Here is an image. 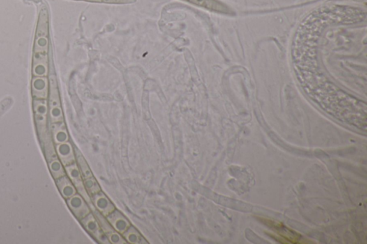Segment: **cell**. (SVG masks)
Returning <instances> with one entry per match:
<instances>
[{
  "label": "cell",
  "mask_w": 367,
  "mask_h": 244,
  "mask_svg": "<svg viewBox=\"0 0 367 244\" xmlns=\"http://www.w3.org/2000/svg\"><path fill=\"white\" fill-rule=\"evenodd\" d=\"M122 236L126 240L127 243L130 244H148L147 240L139 230L134 226H130L128 229L123 233Z\"/></svg>",
  "instance_id": "2e32d148"
},
{
  "label": "cell",
  "mask_w": 367,
  "mask_h": 244,
  "mask_svg": "<svg viewBox=\"0 0 367 244\" xmlns=\"http://www.w3.org/2000/svg\"><path fill=\"white\" fill-rule=\"evenodd\" d=\"M8 100H4L2 103H0V113L4 112L5 110L8 109L9 105H10V101L8 102Z\"/></svg>",
  "instance_id": "44dd1931"
},
{
  "label": "cell",
  "mask_w": 367,
  "mask_h": 244,
  "mask_svg": "<svg viewBox=\"0 0 367 244\" xmlns=\"http://www.w3.org/2000/svg\"><path fill=\"white\" fill-rule=\"evenodd\" d=\"M80 223L85 230L93 236L98 243L111 244L108 239L107 235L102 231L99 223L93 214V212L86 215L85 218L81 219Z\"/></svg>",
  "instance_id": "277c9868"
},
{
  "label": "cell",
  "mask_w": 367,
  "mask_h": 244,
  "mask_svg": "<svg viewBox=\"0 0 367 244\" xmlns=\"http://www.w3.org/2000/svg\"><path fill=\"white\" fill-rule=\"evenodd\" d=\"M48 72L46 53H35L33 60V74L35 77H45Z\"/></svg>",
  "instance_id": "5bb4252c"
},
{
  "label": "cell",
  "mask_w": 367,
  "mask_h": 244,
  "mask_svg": "<svg viewBox=\"0 0 367 244\" xmlns=\"http://www.w3.org/2000/svg\"><path fill=\"white\" fill-rule=\"evenodd\" d=\"M84 185L85 188L86 189V192H88L90 196L94 195V194L101 191L99 183H98V181H97L96 178H94V176H92L91 178L84 179Z\"/></svg>",
  "instance_id": "d6986e66"
},
{
  "label": "cell",
  "mask_w": 367,
  "mask_h": 244,
  "mask_svg": "<svg viewBox=\"0 0 367 244\" xmlns=\"http://www.w3.org/2000/svg\"><path fill=\"white\" fill-rule=\"evenodd\" d=\"M56 185L63 199L67 200L77 194V190L70 178L65 175L56 180Z\"/></svg>",
  "instance_id": "9a60e30c"
},
{
  "label": "cell",
  "mask_w": 367,
  "mask_h": 244,
  "mask_svg": "<svg viewBox=\"0 0 367 244\" xmlns=\"http://www.w3.org/2000/svg\"><path fill=\"white\" fill-rule=\"evenodd\" d=\"M56 151L58 158L65 167L76 161L75 148L70 141L56 145Z\"/></svg>",
  "instance_id": "9c48e42d"
},
{
  "label": "cell",
  "mask_w": 367,
  "mask_h": 244,
  "mask_svg": "<svg viewBox=\"0 0 367 244\" xmlns=\"http://www.w3.org/2000/svg\"><path fill=\"white\" fill-rule=\"evenodd\" d=\"M49 116L51 123L63 122V113L62 111L61 99L58 91V83L54 75L50 76L49 82Z\"/></svg>",
  "instance_id": "3957f363"
},
{
  "label": "cell",
  "mask_w": 367,
  "mask_h": 244,
  "mask_svg": "<svg viewBox=\"0 0 367 244\" xmlns=\"http://www.w3.org/2000/svg\"><path fill=\"white\" fill-rule=\"evenodd\" d=\"M35 122L36 125L39 139L40 142L50 135L47 129V115H48V102L47 100L34 99L33 100Z\"/></svg>",
  "instance_id": "6da1fadb"
},
{
  "label": "cell",
  "mask_w": 367,
  "mask_h": 244,
  "mask_svg": "<svg viewBox=\"0 0 367 244\" xmlns=\"http://www.w3.org/2000/svg\"><path fill=\"white\" fill-rule=\"evenodd\" d=\"M107 219L112 227L121 234H123L132 226L128 219L117 209L108 215Z\"/></svg>",
  "instance_id": "8fae6325"
},
{
  "label": "cell",
  "mask_w": 367,
  "mask_h": 244,
  "mask_svg": "<svg viewBox=\"0 0 367 244\" xmlns=\"http://www.w3.org/2000/svg\"><path fill=\"white\" fill-rule=\"evenodd\" d=\"M93 214L98 223L100 228H101L102 231H103L104 233L107 235L108 239L111 244H126V240L124 239L122 234L116 231V230L112 227L110 223L107 220V217L104 216L102 215L100 212L96 209L92 210Z\"/></svg>",
  "instance_id": "52a82bcc"
},
{
  "label": "cell",
  "mask_w": 367,
  "mask_h": 244,
  "mask_svg": "<svg viewBox=\"0 0 367 244\" xmlns=\"http://www.w3.org/2000/svg\"><path fill=\"white\" fill-rule=\"evenodd\" d=\"M84 1L108 3V4H130L135 3L137 0H84Z\"/></svg>",
  "instance_id": "ffe728a7"
},
{
  "label": "cell",
  "mask_w": 367,
  "mask_h": 244,
  "mask_svg": "<svg viewBox=\"0 0 367 244\" xmlns=\"http://www.w3.org/2000/svg\"><path fill=\"white\" fill-rule=\"evenodd\" d=\"M65 169L66 176L70 178L72 183H73L74 186L76 188L77 192L84 197V199L87 201L88 204L91 206V209L93 210V206L92 205L91 196H89V194L86 192V188H85L84 179L83 178L82 174H81L80 170L77 167L76 162H74V164L70 166H65Z\"/></svg>",
  "instance_id": "5b68a950"
},
{
  "label": "cell",
  "mask_w": 367,
  "mask_h": 244,
  "mask_svg": "<svg viewBox=\"0 0 367 244\" xmlns=\"http://www.w3.org/2000/svg\"><path fill=\"white\" fill-rule=\"evenodd\" d=\"M50 134L55 145L69 141V134L64 121L52 123L50 126Z\"/></svg>",
  "instance_id": "7c38bea8"
},
{
  "label": "cell",
  "mask_w": 367,
  "mask_h": 244,
  "mask_svg": "<svg viewBox=\"0 0 367 244\" xmlns=\"http://www.w3.org/2000/svg\"><path fill=\"white\" fill-rule=\"evenodd\" d=\"M91 199L93 209L98 210L104 216H108L116 209L114 203L111 202V200L102 191L91 196Z\"/></svg>",
  "instance_id": "ba28073f"
},
{
  "label": "cell",
  "mask_w": 367,
  "mask_h": 244,
  "mask_svg": "<svg viewBox=\"0 0 367 244\" xmlns=\"http://www.w3.org/2000/svg\"><path fill=\"white\" fill-rule=\"evenodd\" d=\"M189 1L193 3V4L208 9V10H213V11L228 14V15L233 13V12L227 5L220 3L218 0H189Z\"/></svg>",
  "instance_id": "4fadbf2b"
},
{
  "label": "cell",
  "mask_w": 367,
  "mask_h": 244,
  "mask_svg": "<svg viewBox=\"0 0 367 244\" xmlns=\"http://www.w3.org/2000/svg\"><path fill=\"white\" fill-rule=\"evenodd\" d=\"M47 164H48L51 175L55 180H57L66 175L65 166L63 165L58 156H55L47 160Z\"/></svg>",
  "instance_id": "e0dca14e"
},
{
  "label": "cell",
  "mask_w": 367,
  "mask_h": 244,
  "mask_svg": "<svg viewBox=\"0 0 367 244\" xmlns=\"http://www.w3.org/2000/svg\"><path fill=\"white\" fill-rule=\"evenodd\" d=\"M49 94V83L45 77H35L32 82L33 98L47 100Z\"/></svg>",
  "instance_id": "30bf717a"
},
{
  "label": "cell",
  "mask_w": 367,
  "mask_h": 244,
  "mask_svg": "<svg viewBox=\"0 0 367 244\" xmlns=\"http://www.w3.org/2000/svg\"><path fill=\"white\" fill-rule=\"evenodd\" d=\"M48 49V13L47 9L42 8L39 14L36 35H35V53H46Z\"/></svg>",
  "instance_id": "7a4b0ae2"
},
{
  "label": "cell",
  "mask_w": 367,
  "mask_h": 244,
  "mask_svg": "<svg viewBox=\"0 0 367 244\" xmlns=\"http://www.w3.org/2000/svg\"><path fill=\"white\" fill-rule=\"evenodd\" d=\"M75 158H76V161H75V162H76L77 167H78L79 170H80L84 179H86V178H91V177L93 176L88 162H86V159H85L82 153H81L80 150L75 148Z\"/></svg>",
  "instance_id": "ac0fdd59"
},
{
  "label": "cell",
  "mask_w": 367,
  "mask_h": 244,
  "mask_svg": "<svg viewBox=\"0 0 367 244\" xmlns=\"http://www.w3.org/2000/svg\"><path fill=\"white\" fill-rule=\"evenodd\" d=\"M65 201L69 209L79 222L92 212L90 205L78 193Z\"/></svg>",
  "instance_id": "8992f818"
}]
</instances>
